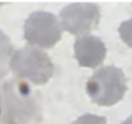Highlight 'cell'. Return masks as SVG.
<instances>
[{"instance_id": "1", "label": "cell", "mask_w": 132, "mask_h": 124, "mask_svg": "<svg viewBox=\"0 0 132 124\" xmlns=\"http://www.w3.org/2000/svg\"><path fill=\"white\" fill-rule=\"evenodd\" d=\"M41 118V99L29 84L13 79L0 87V124H32Z\"/></svg>"}, {"instance_id": "2", "label": "cell", "mask_w": 132, "mask_h": 124, "mask_svg": "<svg viewBox=\"0 0 132 124\" xmlns=\"http://www.w3.org/2000/svg\"><path fill=\"white\" fill-rule=\"evenodd\" d=\"M126 77L120 68L106 66L98 69L87 82V92L91 101L101 107H111L122 101L127 91Z\"/></svg>"}, {"instance_id": "3", "label": "cell", "mask_w": 132, "mask_h": 124, "mask_svg": "<svg viewBox=\"0 0 132 124\" xmlns=\"http://www.w3.org/2000/svg\"><path fill=\"white\" fill-rule=\"evenodd\" d=\"M11 70L19 79L28 80L36 86L47 83L53 76L54 65L50 57L34 46L18 49L11 60Z\"/></svg>"}, {"instance_id": "4", "label": "cell", "mask_w": 132, "mask_h": 124, "mask_svg": "<svg viewBox=\"0 0 132 124\" xmlns=\"http://www.w3.org/2000/svg\"><path fill=\"white\" fill-rule=\"evenodd\" d=\"M62 27L53 13L37 11L25 21V40L30 46L52 48L61 40Z\"/></svg>"}, {"instance_id": "5", "label": "cell", "mask_w": 132, "mask_h": 124, "mask_svg": "<svg viewBox=\"0 0 132 124\" xmlns=\"http://www.w3.org/2000/svg\"><path fill=\"white\" fill-rule=\"evenodd\" d=\"M101 12L96 4L75 3L60 12L61 27L74 35H88L100 24Z\"/></svg>"}, {"instance_id": "6", "label": "cell", "mask_w": 132, "mask_h": 124, "mask_svg": "<svg viewBox=\"0 0 132 124\" xmlns=\"http://www.w3.org/2000/svg\"><path fill=\"white\" fill-rule=\"evenodd\" d=\"M74 53L81 67L96 68L105 60L106 47L100 37L84 35L75 41Z\"/></svg>"}, {"instance_id": "7", "label": "cell", "mask_w": 132, "mask_h": 124, "mask_svg": "<svg viewBox=\"0 0 132 124\" xmlns=\"http://www.w3.org/2000/svg\"><path fill=\"white\" fill-rule=\"evenodd\" d=\"M14 54V47L10 37L0 30V79L5 77L11 69V60Z\"/></svg>"}, {"instance_id": "8", "label": "cell", "mask_w": 132, "mask_h": 124, "mask_svg": "<svg viewBox=\"0 0 132 124\" xmlns=\"http://www.w3.org/2000/svg\"><path fill=\"white\" fill-rule=\"evenodd\" d=\"M118 32H119L120 39L129 47L132 48V18L129 20H125L124 22L120 24L119 28H118Z\"/></svg>"}, {"instance_id": "9", "label": "cell", "mask_w": 132, "mask_h": 124, "mask_svg": "<svg viewBox=\"0 0 132 124\" xmlns=\"http://www.w3.org/2000/svg\"><path fill=\"white\" fill-rule=\"evenodd\" d=\"M72 124H108V122L105 117L92 114H84L78 117Z\"/></svg>"}, {"instance_id": "10", "label": "cell", "mask_w": 132, "mask_h": 124, "mask_svg": "<svg viewBox=\"0 0 132 124\" xmlns=\"http://www.w3.org/2000/svg\"><path fill=\"white\" fill-rule=\"evenodd\" d=\"M123 124H132V115L127 119H125V121L123 122Z\"/></svg>"}]
</instances>
